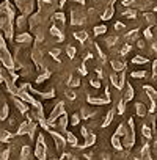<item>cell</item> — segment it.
<instances>
[{
  "label": "cell",
  "mask_w": 157,
  "mask_h": 160,
  "mask_svg": "<svg viewBox=\"0 0 157 160\" xmlns=\"http://www.w3.org/2000/svg\"><path fill=\"white\" fill-rule=\"evenodd\" d=\"M50 137H52V140H53V143H55V149L58 151V152H63V149L66 148V137H64V133H61V132H58V130H50Z\"/></svg>",
  "instance_id": "1"
},
{
  "label": "cell",
  "mask_w": 157,
  "mask_h": 160,
  "mask_svg": "<svg viewBox=\"0 0 157 160\" xmlns=\"http://www.w3.org/2000/svg\"><path fill=\"white\" fill-rule=\"evenodd\" d=\"M121 140H123V148H124V149H132V148L135 146V141H137V138H135V130H129Z\"/></svg>",
  "instance_id": "2"
},
{
  "label": "cell",
  "mask_w": 157,
  "mask_h": 160,
  "mask_svg": "<svg viewBox=\"0 0 157 160\" xmlns=\"http://www.w3.org/2000/svg\"><path fill=\"white\" fill-rule=\"evenodd\" d=\"M87 102L93 107H101V105H109L110 101H107L105 98H99V96H87Z\"/></svg>",
  "instance_id": "3"
},
{
  "label": "cell",
  "mask_w": 157,
  "mask_h": 160,
  "mask_svg": "<svg viewBox=\"0 0 157 160\" xmlns=\"http://www.w3.org/2000/svg\"><path fill=\"white\" fill-rule=\"evenodd\" d=\"M135 115H137V118H146L148 115H149V112H148V107H146V104L144 102H141V101H138V102H135Z\"/></svg>",
  "instance_id": "4"
},
{
  "label": "cell",
  "mask_w": 157,
  "mask_h": 160,
  "mask_svg": "<svg viewBox=\"0 0 157 160\" xmlns=\"http://www.w3.org/2000/svg\"><path fill=\"white\" fill-rule=\"evenodd\" d=\"M98 112L93 108V105H84L82 108H80V116H82V119H93V116L96 115Z\"/></svg>",
  "instance_id": "5"
},
{
  "label": "cell",
  "mask_w": 157,
  "mask_h": 160,
  "mask_svg": "<svg viewBox=\"0 0 157 160\" xmlns=\"http://www.w3.org/2000/svg\"><path fill=\"white\" fill-rule=\"evenodd\" d=\"M68 126H69V118H68V115H63V116H60V118L57 119V130H58V132L66 133Z\"/></svg>",
  "instance_id": "6"
},
{
  "label": "cell",
  "mask_w": 157,
  "mask_h": 160,
  "mask_svg": "<svg viewBox=\"0 0 157 160\" xmlns=\"http://www.w3.org/2000/svg\"><path fill=\"white\" fill-rule=\"evenodd\" d=\"M96 141H98V135L94 133V132H91L87 138H85V141L82 143V144H78L77 148L78 149H85V148H91V146H94L96 144Z\"/></svg>",
  "instance_id": "7"
},
{
  "label": "cell",
  "mask_w": 157,
  "mask_h": 160,
  "mask_svg": "<svg viewBox=\"0 0 157 160\" xmlns=\"http://www.w3.org/2000/svg\"><path fill=\"white\" fill-rule=\"evenodd\" d=\"M121 93H123V99H124L126 102H130V101H132V99L135 98V91H134V87H132V85H130L129 82L126 83V87H124V90H123Z\"/></svg>",
  "instance_id": "8"
},
{
  "label": "cell",
  "mask_w": 157,
  "mask_h": 160,
  "mask_svg": "<svg viewBox=\"0 0 157 160\" xmlns=\"http://www.w3.org/2000/svg\"><path fill=\"white\" fill-rule=\"evenodd\" d=\"M84 22H85V14H84L82 11H75V10H74V11L71 13V24H72V25H77V24L80 25V24H84Z\"/></svg>",
  "instance_id": "9"
},
{
  "label": "cell",
  "mask_w": 157,
  "mask_h": 160,
  "mask_svg": "<svg viewBox=\"0 0 157 160\" xmlns=\"http://www.w3.org/2000/svg\"><path fill=\"white\" fill-rule=\"evenodd\" d=\"M110 66H112V69H113V72H123L124 71V68H126V61L124 60H118V58H115V60H112L110 61Z\"/></svg>",
  "instance_id": "10"
},
{
  "label": "cell",
  "mask_w": 157,
  "mask_h": 160,
  "mask_svg": "<svg viewBox=\"0 0 157 160\" xmlns=\"http://www.w3.org/2000/svg\"><path fill=\"white\" fill-rule=\"evenodd\" d=\"M64 137H66V143H68L71 148H77V146H78V138H77V135H75L74 132L66 130Z\"/></svg>",
  "instance_id": "11"
},
{
  "label": "cell",
  "mask_w": 157,
  "mask_h": 160,
  "mask_svg": "<svg viewBox=\"0 0 157 160\" xmlns=\"http://www.w3.org/2000/svg\"><path fill=\"white\" fill-rule=\"evenodd\" d=\"M115 113H116V110H109L107 112V115L104 116V119H102V122H101V127L102 129H105V127H109L110 124H112V121H113V118H115Z\"/></svg>",
  "instance_id": "12"
},
{
  "label": "cell",
  "mask_w": 157,
  "mask_h": 160,
  "mask_svg": "<svg viewBox=\"0 0 157 160\" xmlns=\"http://www.w3.org/2000/svg\"><path fill=\"white\" fill-rule=\"evenodd\" d=\"M138 36H140V32L137 30V28H134V30H129L127 33H126V36H124V39H126V42H137L138 41Z\"/></svg>",
  "instance_id": "13"
},
{
  "label": "cell",
  "mask_w": 157,
  "mask_h": 160,
  "mask_svg": "<svg viewBox=\"0 0 157 160\" xmlns=\"http://www.w3.org/2000/svg\"><path fill=\"white\" fill-rule=\"evenodd\" d=\"M66 87L68 88H78L80 87V77H75V75H69V78L66 80Z\"/></svg>",
  "instance_id": "14"
},
{
  "label": "cell",
  "mask_w": 157,
  "mask_h": 160,
  "mask_svg": "<svg viewBox=\"0 0 157 160\" xmlns=\"http://www.w3.org/2000/svg\"><path fill=\"white\" fill-rule=\"evenodd\" d=\"M115 14V7L113 5H107V8L104 10V13L101 14V19L102 21H110Z\"/></svg>",
  "instance_id": "15"
},
{
  "label": "cell",
  "mask_w": 157,
  "mask_h": 160,
  "mask_svg": "<svg viewBox=\"0 0 157 160\" xmlns=\"http://www.w3.org/2000/svg\"><path fill=\"white\" fill-rule=\"evenodd\" d=\"M110 143H112V146H113L116 151H123V149H124V148H123V140H121V137H118L116 133H113V135H112Z\"/></svg>",
  "instance_id": "16"
},
{
  "label": "cell",
  "mask_w": 157,
  "mask_h": 160,
  "mask_svg": "<svg viewBox=\"0 0 157 160\" xmlns=\"http://www.w3.org/2000/svg\"><path fill=\"white\" fill-rule=\"evenodd\" d=\"M141 137L144 138V140H151L152 138V127L149 126V124H141Z\"/></svg>",
  "instance_id": "17"
},
{
  "label": "cell",
  "mask_w": 157,
  "mask_h": 160,
  "mask_svg": "<svg viewBox=\"0 0 157 160\" xmlns=\"http://www.w3.org/2000/svg\"><path fill=\"white\" fill-rule=\"evenodd\" d=\"M50 33L55 36V39H57V42H63L64 41V35H63V32H61V28H58L57 25H53L52 28H50Z\"/></svg>",
  "instance_id": "18"
},
{
  "label": "cell",
  "mask_w": 157,
  "mask_h": 160,
  "mask_svg": "<svg viewBox=\"0 0 157 160\" xmlns=\"http://www.w3.org/2000/svg\"><path fill=\"white\" fill-rule=\"evenodd\" d=\"M74 38L78 41V42H87L88 41V32L87 30H78V32H75L74 33Z\"/></svg>",
  "instance_id": "19"
},
{
  "label": "cell",
  "mask_w": 157,
  "mask_h": 160,
  "mask_svg": "<svg viewBox=\"0 0 157 160\" xmlns=\"http://www.w3.org/2000/svg\"><path fill=\"white\" fill-rule=\"evenodd\" d=\"M127 132H129V126H127L126 122H121V124L118 126V129H116V132H115V133H116L118 137H121V138H123Z\"/></svg>",
  "instance_id": "20"
},
{
  "label": "cell",
  "mask_w": 157,
  "mask_h": 160,
  "mask_svg": "<svg viewBox=\"0 0 157 160\" xmlns=\"http://www.w3.org/2000/svg\"><path fill=\"white\" fill-rule=\"evenodd\" d=\"M124 112H126V101L121 98L116 102V115H124Z\"/></svg>",
  "instance_id": "21"
},
{
  "label": "cell",
  "mask_w": 157,
  "mask_h": 160,
  "mask_svg": "<svg viewBox=\"0 0 157 160\" xmlns=\"http://www.w3.org/2000/svg\"><path fill=\"white\" fill-rule=\"evenodd\" d=\"M53 21H55V22H58V24L63 27V25L66 24V16H64L61 11H58V13H55V14H53Z\"/></svg>",
  "instance_id": "22"
},
{
  "label": "cell",
  "mask_w": 157,
  "mask_h": 160,
  "mask_svg": "<svg viewBox=\"0 0 157 160\" xmlns=\"http://www.w3.org/2000/svg\"><path fill=\"white\" fill-rule=\"evenodd\" d=\"M104 42H105L107 47H112V49H113V47L116 46V42H118V36H116V35H113V36H107Z\"/></svg>",
  "instance_id": "23"
},
{
  "label": "cell",
  "mask_w": 157,
  "mask_h": 160,
  "mask_svg": "<svg viewBox=\"0 0 157 160\" xmlns=\"http://www.w3.org/2000/svg\"><path fill=\"white\" fill-rule=\"evenodd\" d=\"M130 77H132V78H146V77H148V72H146L144 69L132 71V72H130Z\"/></svg>",
  "instance_id": "24"
},
{
  "label": "cell",
  "mask_w": 157,
  "mask_h": 160,
  "mask_svg": "<svg viewBox=\"0 0 157 160\" xmlns=\"http://www.w3.org/2000/svg\"><path fill=\"white\" fill-rule=\"evenodd\" d=\"M146 63H149V60H148L146 57H141V55H135V57L132 58V64H146Z\"/></svg>",
  "instance_id": "25"
},
{
  "label": "cell",
  "mask_w": 157,
  "mask_h": 160,
  "mask_svg": "<svg viewBox=\"0 0 157 160\" xmlns=\"http://www.w3.org/2000/svg\"><path fill=\"white\" fill-rule=\"evenodd\" d=\"M123 16H124L126 19H132V21H134V19H137V11H135L134 8H127V10L123 13Z\"/></svg>",
  "instance_id": "26"
},
{
  "label": "cell",
  "mask_w": 157,
  "mask_h": 160,
  "mask_svg": "<svg viewBox=\"0 0 157 160\" xmlns=\"http://www.w3.org/2000/svg\"><path fill=\"white\" fill-rule=\"evenodd\" d=\"M82 121V116H80V113H74L72 116H71V119H69V124L71 126H78V122H80Z\"/></svg>",
  "instance_id": "27"
},
{
  "label": "cell",
  "mask_w": 157,
  "mask_h": 160,
  "mask_svg": "<svg viewBox=\"0 0 157 160\" xmlns=\"http://www.w3.org/2000/svg\"><path fill=\"white\" fill-rule=\"evenodd\" d=\"M93 33H94L96 36L105 35V33H107V25H96V27H94V30H93Z\"/></svg>",
  "instance_id": "28"
},
{
  "label": "cell",
  "mask_w": 157,
  "mask_h": 160,
  "mask_svg": "<svg viewBox=\"0 0 157 160\" xmlns=\"http://www.w3.org/2000/svg\"><path fill=\"white\" fill-rule=\"evenodd\" d=\"M75 53H77V49L72 46V44H69V46H66V55H68V58H74L75 57Z\"/></svg>",
  "instance_id": "29"
},
{
  "label": "cell",
  "mask_w": 157,
  "mask_h": 160,
  "mask_svg": "<svg viewBox=\"0 0 157 160\" xmlns=\"http://www.w3.org/2000/svg\"><path fill=\"white\" fill-rule=\"evenodd\" d=\"M30 155H32L30 146H24V148H22V152H21V158H22V160H27V158H30Z\"/></svg>",
  "instance_id": "30"
},
{
  "label": "cell",
  "mask_w": 157,
  "mask_h": 160,
  "mask_svg": "<svg viewBox=\"0 0 157 160\" xmlns=\"http://www.w3.org/2000/svg\"><path fill=\"white\" fill-rule=\"evenodd\" d=\"M118 82H119V74H118V72H112V74H110V83H112L115 88H118Z\"/></svg>",
  "instance_id": "31"
},
{
  "label": "cell",
  "mask_w": 157,
  "mask_h": 160,
  "mask_svg": "<svg viewBox=\"0 0 157 160\" xmlns=\"http://www.w3.org/2000/svg\"><path fill=\"white\" fill-rule=\"evenodd\" d=\"M143 36H144V39L152 41V39H154V32H152V28H151V27L144 28V30H143Z\"/></svg>",
  "instance_id": "32"
},
{
  "label": "cell",
  "mask_w": 157,
  "mask_h": 160,
  "mask_svg": "<svg viewBox=\"0 0 157 160\" xmlns=\"http://www.w3.org/2000/svg\"><path fill=\"white\" fill-rule=\"evenodd\" d=\"M90 85H91L93 88L99 90V88L102 87V82H101V78H98V77H91V80H90Z\"/></svg>",
  "instance_id": "33"
},
{
  "label": "cell",
  "mask_w": 157,
  "mask_h": 160,
  "mask_svg": "<svg viewBox=\"0 0 157 160\" xmlns=\"http://www.w3.org/2000/svg\"><path fill=\"white\" fill-rule=\"evenodd\" d=\"M64 96H66L69 101H75V99H77V94H75V91H74L72 88H66V91H64Z\"/></svg>",
  "instance_id": "34"
},
{
  "label": "cell",
  "mask_w": 157,
  "mask_h": 160,
  "mask_svg": "<svg viewBox=\"0 0 157 160\" xmlns=\"http://www.w3.org/2000/svg\"><path fill=\"white\" fill-rule=\"evenodd\" d=\"M130 50H132V46H130L129 42H126V44L121 47V50H119V55H121V57H126V55H127Z\"/></svg>",
  "instance_id": "35"
},
{
  "label": "cell",
  "mask_w": 157,
  "mask_h": 160,
  "mask_svg": "<svg viewBox=\"0 0 157 160\" xmlns=\"http://www.w3.org/2000/svg\"><path fill=\"white\" fill-rule=\"evenodd\" d=\"M144 18H146V22H148L149 25H154L155 21H157V18H154V14H151V13H146Z\"/></svg>",
  "instance_id": "36"
},
{
  "label": "cell",
  "mask_w": 157,
  "mask_h": 160,
  "mask_svg": "<svg viewBox=\"0 0 157 160\" xmlns=\"http://www.w3.org/2000/svg\"><path fill=\"white\" fill-rule=\"evenodd\" d=\"M50 77V72H47V71H44L39 77H38V80H36V82L38 83H43V82H46V78H49Z\"/></svg>",
  "instance_id": "37"
},
{
  "label": "cell",
  "mask_w": 157,
  "mask_h": 160,
  "mask_svg": "<svg viewBox=\"0 0 157 160\" xmlns=\"http://www.w3.org/2000/svg\"><path fill=\"white\" fill-rule=\"evenodd\" d=\"M41 98H44V99H52V98H55V90H50V91L41 93Z\"/></svg>",
  "instance_id": "38"
},
{
  "label": "cell",
  "mask_w": 157,
  "mask_h": 160,
  "mask_svg": "<svg viewBox=\"0 0 157 160\" xmlns=\"http://www.w3.org/2000/svg\"><path fill=\"white\" fill-rule=\"evenodd\" d=\"M16 105H18V108H19L22 113H27V112H28V107H27L24 102H21V101H16Z\"/></svg>",
  "instance_id": "39"
},
{
  "label": "cell",
  "mask_w": 157,
  "mask_h": 160,
  "mask_svg": "<svg viewBox=\"0 0 157 160\" xmlns=\"http://www.w3.org/2000/svg\"><path fill=\"white\" fill-rule=\"evenodd\" d=\"M90 133H91V130L88 129V126H82V127H80V135H82L84 138H87Z\"/></svg>",
  "instance_id": "40"
},
{
  "label": "cell",
  "mask_w": 157,
  "mask_h": 160,
  "mask_svg": "<svg viewBox=\"0 0 157 160\" xmlns=\"http://www.w3.org/2000/svg\"><path fill=\"white\" fill-rule=\"evenodd\" d=\"M123 5H124L126 8H135L137 2H135V0H123Z\"/></svg>",
  "instance_id": "41"
},
{
  "label": "cell",
  "mask_w": 157,
  "mask_h": 160,
  "mask_svg": "<svg viewBox=\"0 0 157 160\" xmlns=\"http://www.w3.org/2000/svg\"><path fill=\"white\" fill-rule=\"evenodd\" d=\"M60 53H61V50H60V49H52V50H50L52 58H55L57 61H60Z\"/></svg>",
  "instance_id": "42"
},
{
  "label": "cell",
  "mask_w": 157,
  "mask_h": 160,
  "mask_svg": "<svg viewBox=\"0 0 157 160\" xmlns=\"http://www.w3.org/2000/svg\"><path fill=\"white\" fill-rule=\"evenodd\" d=\"M115 30H116V32H124V30H126V25H124L123 22H116V24H115Z\"/></svg>",
  "instance_id": "43"
},
{
  "label": "cell",
  "mask_w": 157,
  "mask_h": 160,
  "mask_svg": "<svg viewBox=\"0 0 157 160\" xmlns=\"http://www.w3.org/2000/svg\"><path fill=\"white\" fill-rule=\"evenodd\" d=\"M78 72H80L82 75H87V74H88V69H87V64H85V63L80 64V68H78Z\"/></svg>",
  "instance_id": "44"
},
{
  "label": "cell",
  "mask_w": 157,
  "mask_h": 160,
  "mask_svg": "<svg viewBox=\"0 0 157 160\" xmlns=\"http://www.w3.org/2000/svg\"><path fill=\"white\" fill-rule=\"evenodd\" d=\"M127 126H129V130H135V122H134V118H130V116H129Z\"/></svg>",
  "instance_id": "45"
},
{
  "label": "cell",
  "mask_w": 157,
  "mask_h": 160,
  "mask_svg": "<svg viewBox=\"0 0 157 160\" xmlns=\"http://www.w3.org/2000/svg\"><path fill=\"white\" fill-rule=\"evenodd\" d=\"M18 41H19V42H24V41H30V36H28V35H21V36L18 38Z\"/></svg>",
  "instance_id": "46"
},
{
  "label": "cell",
  "mask_w": 157,
  "mask_h": 160,
  "mask_svg": "<svg viewBox=\"0 0 157 160\" xmlns=\"http://www.w3.org/2000/svg\"><path fill=\"white\" fill-rule=\"evenodd\" d=\"M91 58H93V52H85V55H84V63L88 61V60H91Z\"/></svg>",
  "instance_id": "47"
},
{
  "label": "cell",
  "mask_w": 157,
  "mask_h": 160,
  "mask_svg": "<svg viewBox=\"0 0 157 160\" xmlns=\"http://www.w3.org/2000/svg\"><path fill=\"white\" fill-rule=\"evenodd\" d=\"M144 42H146L144 39H138V41H137V47H138V49H144V46H146Z\"/></svg>",
  "instance_id": "48"
},
{
  "label": "cell",
  "mask_w": 157,
  "mask_h": 160,
  "mask_svg": "<svg viewBox=\"0 0 157 160\" xmlns=\"http://www.w3.org/2000/svg\"><path fill=\"white\" fill-rule=\"evenodd\" d=\"M152 130L157 133V112H155V118H154V124H152Z\"/></svg>",
  "instance_id": "49"
},
{
  "label": "cell",
  "mask_w": 157,
  "mask_h": 160,
  "mask_svg": "<svg viewBox=\"0 0 157 160\" xmlns=\"http://www.w3.org/2000/svg\"><path fill=\"white\" fill-rule=\"evenodd\" d=\"M152 154L157 157V140L154 141V146H152Z\"/></svg>",
  "instance_id": "50"
},
{
  "label": "cell",
  "mask_w": 157,
  "mask_h": 160,
  "mask_svg": "<svg viewBox=\"0 0 157 160\" xmlns=\"http://www.w3.org/2000/svg\"><path fill=\"white\" fill-rule=\"evenodd\" d=\"M84 155H85V158H87V160H91V158H93V152H85Z\"/></svg>",
  "instance_id": "51"
},
{
  "label": "cell",
  "mask_w": 157,
  "mask_h": 160,
  "mask_svg": "<svg viewBox=\"0 0 157 160\" xmlns=\"http://www.w3.org/2000/svg\"><path fill=\"white\" fill-rule=\"evenodd\" d=\"M0 47L5 49V39H3V36H2V35H0Z\"/></svg>",
  "instance_id": "52"
},
{
  "label": "cell",
  "mask_w": 157,
  "mask_h": 160,
  "mask_svg": "<svg viewBox=\"0 0 157 160\" xmlns=\"http://www.w3.org/2000/svg\"><path fill=\"white\" fill-rule=\"evenodd\" d=\"M75 3H78V5H85V0H74Z\"/></svg>",
  "instance_id": "53"
},
{
  "label": "cell",
  "mask_w": 157,
  "mask_h": 160,
  "mask_svg": "<svg viewBox=\"0 0 157 160\" xmlns=\"http://www.w3.org/2000/svg\"><path fill=\"white\" fill-rule=\"evenodd\" d=\"M152 69H154V71H157V60H154V61H152Z\"/></svg>",
  "instance_id": "54"
},
{
  "label": "cell",
  "mask_w": 157,
  "mask_h": 160,
  "mask_svg": "<svg viewBox=\"0 0 157 160\" xmlns=\"http://www.w3.org/2000/svg\"><path fill=\"white\" fill-rule=\"evenodd\" d=\"M64 3H66V0H60V5H58V7H60V8H63V7H64Z\"/></svg>",
  "instance_id": "55"
},
{
  "label": "cell",
  "mask_w": 157,
  "mask_h": 160,
  "mask_svg": "<svg viewBox=\"0 0 157 160\" xmlns=\"http://www.w3.org/2000/svg\"><path fill=\"white\" fill-rule=\"evenodd\" d=\"M154 13H157V5H155V7H154Z\"/></svg>",
  "instance_id": "56"
}]
</instances>
